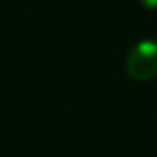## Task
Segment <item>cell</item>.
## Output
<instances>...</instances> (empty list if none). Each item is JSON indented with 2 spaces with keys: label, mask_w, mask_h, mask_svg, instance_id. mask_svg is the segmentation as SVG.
Here are the masks:
<instances>
[{
  "label": "cell",
  "mask_w": 157,
  "mask_h": 157,
  "mask_svg": "<svg viewBox=\"0 0 157 157\" xmlns=\"http://www.w3.org/2000/svg\"><path fill=\"white\" fill-rule=\"evenodd\" d=\"M124 70L133 80H150L157 77V40L137 42L126 55Z\"/></svg>",
  "instance_id": "obj_1"
},
{
  "label": "cell",
  "mask_w": 157,
  "mask_h": 157,
  "mask_svg": "<svg viewBox=\"0 0 157 157\" xmlns=\"http://www.w3.org/2000/svg\"><path fill=\"white\" fill-rule=\"evenodd\" d=\"M144 9H157V0H139Z\"/></svg>",
  "instance_id": "obj_2"
}]
</instances>
